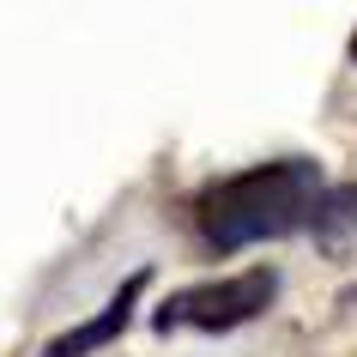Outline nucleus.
Here are the masks:
<instances>
[{
  "label": "nucleus",
  "mask_w": 357,
  "mask_h": 357,
  "mask_svg": "<svg viewBox=\"0 0 357 357\" xmlns=\"http://www.w3.org/2000/svg\"><path fill=\"white\" fill-rule=\"evenodd\" d=\"M279 291V273L273 266H248L236 279H212V284H188L151 315L158 333H176V327H194V333H230V327H248Z\"/></svg>",
  "instance_id": "obj_2"
},
{
  "label": "nucleus",
  "mask_w": 357,
  "mask_h": 357,
  "mask_svg": "<svg viewBox=\"0 0 357 357\" xmlns=\"http://www.w3.org/2000/svg\"><path fill=\"white\" fill-rule=\"evenodd\" d=\"M321 169L309 158H273L243 176H225L200 194V236L212 248H248L266 236H291L321 206Z\"/></svg>",
  "instance_id": "obj_1"
},
{
  "label": "nucleus",
  "mask_w": 357,
  "mask_h": 357,
  "mask_svg": "<svg viewBox=\"0 0 357 357\" xmlns=\"http://www.w3.org/2000/svg\"><path fill=\"white\" fill-rule=\"evenodd\" d=\"M351 61H357V37H351Z\"/></svg>",
  "instance_id": "obj_5"
},
{
  "label": "nucleus",
  "mask_w": 357,
  "mask_h": 357,
  "mask_svg": "<svg viewBox=\"0 0 357 357\" xmlns=\"http://www.w3.org/2000/svg\"><path fill=\"white\" fill-rule=\"evenodd\" d=\"M139 291H146V273H133L121 291H115L103 309H97L85 327H73V333H61V339H49L43 345V357H91V351H103L109 339H121L128 333V321H133V303H139Z\"/></svg>",
  "instance_id": "obj_3"
},
{
  "label": "nucleus",
  "mask_w": 357,
  "mask_h": 357,
  "mask_svg": "<svg viewBox=\"0 0 357 357\" xmlns=\"http://www.w3.org/2000/svg\"><path fill=\"white\" fill-rule=\"evenodd\" d=\"M309 230H315V243L327 248V255H345V248L357 243V182L321 194V206H315V218H309Z\"/></svg>",
  "instance_id": "obj_4"
}]
</instances>
